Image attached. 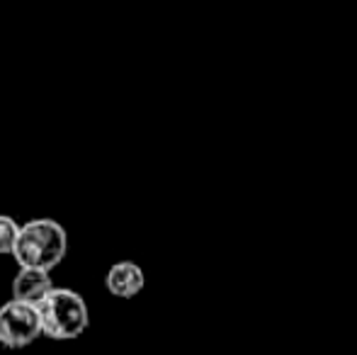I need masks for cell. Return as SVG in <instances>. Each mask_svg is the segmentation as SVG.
Returning <instances> with one entry per match:
<instances>
[{
	"label": "cell",
	"instance_id": "6da1fadb",
	"mask_svg": "<svg viewBox=\"0 0 357 355\" xmlns=\"http://www.w3.org/2000/svg\"><path fill=\"white\" fill-rule=\"evenodd\" d=\"M68 251V236L66 229L54 219H32L22 224L17 246H15L13 258L20 268H34L52 273Z\"/></svg>",
	"mask_w": 357,
	"mask_h": 355
},
{
	"label": "cell",
	"instance_id": "7a4b0ae2",
	"mask_svg": "<svg viewBox=\"0 0 357 355\" xmlns=\"http://www.w3.org/2000/svg\"><path fill=\"white\" fill-rule=\"evenodd\" d=\"M44 336L54 341H71L83 336L90 324L88 304L78 292L68 287H54L52 294L39 304Z\"/></svg>",
	"mask_w": 357,
	"mask_h": 355
},
{
	"label": "cell",
	"instance_id": "3957f363",
	"mask_svg": "<svg viewBox=\"0 0 357 355\" xmlns=\"http://www.w3.org/2000/svg\"><path fill=\"white\" fill-rule=\"evenodd\" d=\"M44 336L39 307L10 299L0 307V343L5 348H24Z\"/></svg>",
	"mask_w": 357,
	"mask_h": 355
},
{
	"label": "cell",
	"instance_id": "277c9868",
	"mask_svg": "<svg viewBox=\"0 0 357 355\" xmlns=\"http://www.w3.org/2000/svg\"><path fill=\"white\" fill-rule=\"evenodd\" d=\"M52 289H54L52 275L44 273V270L20 268V273L13 280V299L32 304V307H39L52 294Z\"/></svg>",
	"mask_w": 357,
	"mask_h": 355
},
{
	"label": "cell",
	"instance_id": "5b68a950",
	"mask_svg": "<svg viewBox=\"0 0 357 355\" xmlns=\"http://www.w3.org/2000/svg\"><path fill=\"white\" fill-rule=\"evenodd\" d=\"M144 285H146L144 270L142 266H137V263H132V261L114 263V266L107 270V275H105V287H107V292L119 299L137 297L144 289Z\"/></svg>",
	"mask_w": 357,
	"mask_h": 355
},
{
	"label": "cell",
	"instance_id": "8992f818",
	"mask_svg": "<svg viewBox=\"0 0 357 355\" xmlns=\"http://www.w3.org/2000/svg\"><path fill=\"white\" fill-rule=\"evenodd\" d=\"M20 232H22V224H17L8 214H0V256H13Z\"/></svg>",
	"mask_w": 357,
	"mask_h": 355
}]
</instances>
